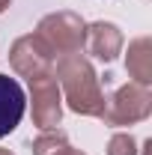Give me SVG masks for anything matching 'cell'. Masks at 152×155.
Returning a JSON list of instances; mask_svg holds the SVG:
<instances>
[{"instance_id": "obj_1", "label": "cell", "mask_w": 152, "mask_h": 155, "mask_svg": "<svg viewBox=\"0 0 152 155\" xmlns=\"http://www.w3.org/2000/svg\"><path fill=\"white\" fill-rule=\"evenodd\" d=\"M24 110H27L24 87L15 78L0 72V137L12 134L18 128V122L24 119Z\"/></svg>"}]
</instances>
